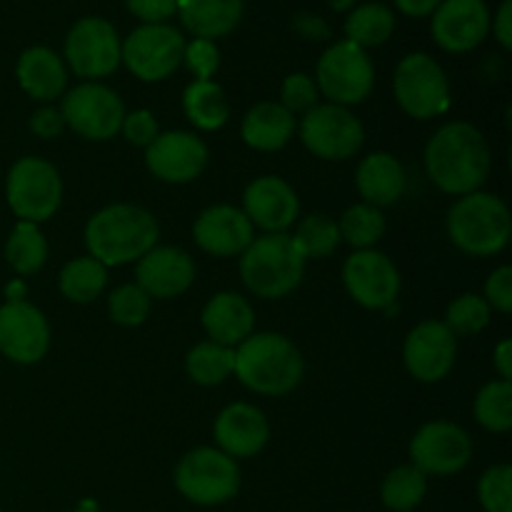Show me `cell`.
<instances>
[{
	"label": "cell",
	"mask_w": 512,
	"mask_h": 512,
	"mask_svg": "<svg viewBox=\"0 0 512 512\" xmlns=\"http://www.w3.org/2000/svg\"><path fill=\"white\" fill-rule=\"evenodd\" d=\"M478 498L485 512H512V468L493 465L478 483Z\"/></svg>",
	"instance_id": "cell-40"
},
{
	"label": "cell",
	"mask_w": 512,
	"mask_h": 512,
	"mask_svg": "<svg viewBox=\"0 0 512 512\" xmlns=\"http://www.w3.org/2000/svg\"><path fill=\"white\" fill-rule=\"evenodd\" d=\"M120 38L113 23L98 15L80 18L65 38V60L78 78L95 83L120 65Z\"/></svg>",
	"instance_id": "cell-13"
},
{
	"label": "cell",
	"mask_w": 512,
	"mask_h": 512,
	"mask_svg": "<svg viewBox=\"0 0 512 512\" xmlns=\"http://www.w3.org/2000/svg\"><path fill=\"white\" fill-rule=\"evenodd\" d=\"M183 63L188 65L195 80H213V75L220 68V50L215 45V40L193 38L190 43H185Z\"/></svg>",
	"instance_id": "cell-42"
},
{
	"label": "cell",
	"mask_w": 512,
	"mask_h": 512,
	"mask_svg": "<svg viewBox=\"0 0 512 512\" xmlns=\"http://www.w3.org/2000/svg\"><path fill=\"white\" fill-rule=\"evenodd\" d=\"M293 30L298 35H303L305 40H328L330 28L320 15L313 13H298L293 18Z\"/></svg>",
	"instance_id": "cell-47"
},
{
	"label": "cell",
	"mask_w": 512,
	"mask_h": 512,
	"mask_svg": "<svg viewBox=\"0 0 512 512\" xmlns=\"http://www.w3.org/2000/svg\"><path fill=\"white\" fill-rule=\"evenodd\" d=\"M193 238L203 253L213 258H233L253 243V223L233 205H210L195 218Z\"/></svg>",
	"instance_id": "cell-21"
},
{
	"label": "cell",
	"mask_w": 512,
	"mask_h": 512,
	"mask_svg": "<svg viewBox=\"0 0 512 512\" xmlns=\"http://www.w3.org/2000/svg\"><path fill=\"white\" fill-rule=\"evenodd\" d=\"M328 5L333 10H338V13H345V10H350L355 5V0H328Z\"/></svg>",
	"instance_id": "cell-51"
},
{
	"label": "cell",
	"mask_w": 512,
	"mask_h": 512,
	"mask_svg": "<svg viewBox=\"0 0 512 512\" xmlns=\"http://www.w3.org/2000/svg\"><path fill=\"white\" fill-rule=\"evenodd\" d=\"M60 293L70 300V303H93L103 295L105 285H108V268L98 263L95 258L85 255V258H73L70 263L63 265L58 275Z\"/></svg>",
	"instance_id": "cell-30"
},
{
	"label": "cell",
	"mask_w": 512,
	"mask_h": 512,
	"mask_svg": "<svg viewBox=\"0 0 512 512\" xmlns=\"http://www.w3.org/2000/svg\"><path fill=\"white\" fill-rule=\"evenodd\" d=\"M50 348V325L35 305L8 300L0 305V353L18 365H33Z\"/></svg>",
	"instance_id": "cell-17"
},
{
	"label": "cell",
	"mask_w": 512,
	"mask_h": 512,
	"mask_svg": "<svg viewBox=\"0 0 512 512\" xmlns=\"http://www.w3.org/2000/svg\"><path fill=\"white\" fill-rule=\"evenodd\" d=\"M303 373V355L280 333H253L235 348L233 375L258 395L293 393Z\"/></svg>",
	"instance_id": "cell-3"
},
{
	"label": "cell",
	"mask_w": 512,
	"mask_h": 512,
	"mask_svg": "<svg viewBox=\"0 0 512 512\" xmlns=\"http://www.w3.org/2000/svg\"><path fill=\"white\" fill-rule=\"evenodd\" d=\"M430 33L448 53H468L488 38V5L485 0H443L433 13Z\"/></svg>",
	"instance_id": "cell-19"
},
{
	"label": "cell",
	"mask_w": 512,
	"mask_h": 512,
	"mask_svg": "<svg viewBox=\"0 0 512 512\" xmlns=\"http://www.w3.org/2000/svg\"><path fill=\"white\" fill-rule=\"evenodd\" d=\"M65 128H73L80 138L110 140L120 133L125 120V103L115 90L100 83H80L63 93L60 103Z\"/></svg>",
	"instance_id": "cell-11"
},
{
	"label": "cell",
	"mask_w": 512,
	"mask_h": 512,
	"mask_svg": "<svg viewBox=\"0 0 512 512\" xmlns=\"http://www.w3.org/2000/svg\"><path fill=\"white\" fill-rule=\"evenodd\" d=\"M428 495V475L420 473L415 465H398L390 470L380 488L383 505L393 512H413Z\"/></svg>",
	"instance_id": "cell-34"
},
{
	"label": "cell",
	"mask_w": 512,
	"mask_h": 512,
	"mask_svg": "<svg viewBox=\"0 0 512 512\" xmlns=\"http://www.w3.org/2000/svg\"><path fill=\"white\" fill-rule=\"evenodd\" d=\"M493 365H495V370H498L500 380H508L510 383L512 380V340L510 338H505L503 343L495 348Z\"/></svg>",
	"instance_id": "cell-50"
},
{
	"label": "cell",
	"mask_w": 512,
	"mask_h": 512,
	"mask_svg": "<svg viewBox=\"0 0 512 512\" xmlns=\"http://www.w3.org/2000/svg\"><path fill=\"white\" fill-rule=\"evenodd\" d=\"M295 245L303 253L305 260H323L338 250L340 240L338 223L323 213H313L298 223V230L293 235Z\"/></svg>",
	"instance_id": "cell-36"
},
{
	"label": "cell",
	"mask_w": 512,
	"mask_h": 512,
	"mask_svg": "<svg viewBox=\"0 0 512 512\" xmlns=\"http://www.w3.org/2000/svg\"><path fill=\"white\" fill-rule=\"evenodd\" d=\"M295 133V115L288 113L280 103L263 100L245 113L240 135L245 145L260 153H275L285 148Z\"/></svg>",
	"instance_id": "cell-27"
},
{
	"label": "cell",
	"mask_w": 512,
	"mask_h": 512,
	"mask_svg": "<svg viewBox=\"0 0 512 512\" xmlns=\"http://www.w3.org/2000/svg\"><path fill=\"white\" fill-rule=\"evenodd\" d=\"M343 283L350 298L368 310H385L398 300L400 273L380 250H358L343 265Z\"/></svg>",
	"instance_id": "cell-15"
},
{
	"label": "cell",
	"mask_w": 512,
	"mask_h": 512,
	"mask_svg": "<svg viewBox=\"0 0 512 512\" xmlns=\"http://www.w3.org/2000/svg\"><path fill=\"white\" fill-rule=\"evenodd\" d=\"M355 185H358L363 203L373 205V208H385L403 198L405 188H408V175L395 155L370 153L360 160Z\"/></svg>",
	"instance_id": "cell-26"
},
{
	"label": "cell",
	"mask_w": 512,
	"mask_h": 512,
	"mask_svg": "<svg viewBox=\"0 0 512 512\" xmlns=\"http://www.w3.org/2000/svg\"><path fill=\"white\" fill-rule=\"evenodd\" d=\"M135 278H138L135 285H140L150 300H170L183 295L193 285L195 263L183 248H173V245L158 248L155 245L138 260Z\"/></svg>",
	"instance_id": "cell-22"
},
{
	"label": "cell",
	"mask_w": 512,
	"mask_h": 512,
	"mask_svg": "<svg viewBox=\"0 0 512 512\" xmlns=\"http://www.w3.org/2000/svg\"><path fill=\"white\" fill-rule=\"evenodd\" d=\"M395 15L383 3H365L350 10L345 18V40L360 45V48H375L383 45L393 35Z\"/></svg>",
	"instance_id": "cell-31"
},
{
	"label": "cell",
	"mask_w": 512,
	"mask_h": 512,
	"mask_svg": "<svg viewBox=\"0 0 512 512\" xmlns=\"http://www.w3.org/2000/svg\"><path fill=\"white\" fill-rule=\"evenodd\" d=\"M30 130L43 140L58 138V135L65 130V120H63V113H60V108L45 105V108L35 110V113L30 115Z\"/></svg>",
	"instance_id": "cell-46"
},
{
	"label": "cell",
	"mask_w": 512,
	"mask_h": 512,
	"mask_svg": "<svg viewBox=\"0 0 512 512\" xmlns=\"http://www.w3.org/2000/svg\"><path fill=\"white\" fill-rule=\"evenodd\" d=\"M395 100L415 120H430L450 108V83L438 60L428 53H410L395 68Z\"/></svg>",
	"instance_id": "cell-9"
},
{
	"label": "cell",
	"mask_w": 512,
	"mask_h": 512,
	"mask_svg": "<svg viewBox=\"0 0 512 512\" xmlns=\"http://www.w3.org/2000/svg\"><path fill=\"white\" fill-rule=\"evenodd\" d=\"M318 85L310 75L305 73H293L283 80V88H280V105H283L288 113H308L310 108L318 105Z\"/></svg>",
	"instance_id": "cell-41"
},
{
	"label": "cell",
	"mask_w": 512,
	"mask_h": 512,
	"mask_svg": "<svg viewBox=\"0 0 512 512\" xmlns=\"http://www.w3.org/2000/svg\"><path fill=\"white\" fill-rule=\"evenodd\" d=\"M493 33L505 50L512 48V0H503L493 20Z\"/></svg>",
	"instance_id": "cell-48"
},
{
	"label": "cell",
	"mask_w": 512,
	"mask_h": 512,
	"mask_svg": "<svg viewBox=\"0 0 512 512\" xmlns=\"http://www.w3.org/2000/svg\"><path fill=\"white\" fill-rule=\"evenodd\" d=\"M150 305H153V300L148 298V293L140 285L125 283L110 293L108 313L113 323L135 328V325H143L148 320Z\"/></svg>",
	"instance_id": "cell-39"
},
{
	"label": "cell",
	"mask_w": 512,
	"mask_h": 512,
	"mask_svg": "<svg viewBox=\"0 0 512 512\" xmlns=\"http://www.w3.org/2000/svg\"><path fill=\"white\" fill-rule=\"evenodd\" d=\"M120 133L125 135L128 143L138 145V148H148L160 135V128L158 120H155V115L150 110H133V113H125Z\"/></svg>",
	"instance_id": "cell-43"
},
{
	"label": "cell",
	"mask_w": 512,
	"mask_h": 512,
	"mask_svg": "<svg viewBox=\"0 0 512 512\" xmlns=\"http://www.w3.org/2000/svg\"><path fill=\"white\" fill-rule=\"evenodd\" d=\"M185 370L193 383L205 385V388L225 383L235 370V348H225L213 340L193 345L185 355Z\"/></svg>",
	"instance_id": "cell-32"
},
{
	"label": "cell",
	"mask_w": 512,
	"mask_h": 512,
	"mask_svg": "<svg viewBox=\"0 0 512 512\" xmlns=\"http://www.w3.org/2000/svg\"><path fill=\"white\" fill-rule=\"evenodd\" d=\"M485 303L490 305V310H498V313H510L512 310V268L503 265V268L493 270L490 278L485 280Z\"/></svg>",
	"instance_id": "cell-44"
},
{
	"label": "cell",
	"mask_w": 512,
	"mask_h": 512,
	"mask_svg": "<svg viewBox=\"0 0 512 512\" xmlns=\"http://www.w3.org/2000/svg\"><path fill=\"white\" fill-rule=\"evenodd\" d=\"M10 210L25 223H45L63 203V180L58 168L43 158H20L5 178Z\"/></svg>",
	"instance_id": "cell-7"
},
{
	"label": "cell",
	"mask_w": 512,
	"mask_h": 512,
	"mask_svg": "<svg viewBox=\"0 0 512 512\" xmlns=\"http://www.w3.org/2000/svg\"><path fill=\"white\" fill-rule=\"evenodd\" d=\"M160 225L150 210L130 203H115L98 210L85 225V248L105 268L138 263L158 245Z\"/></svg>",
	"instance_id": "cell-2"
},
{
	"label": "cell",
	"mask_w": 512,
	"mask_h": 512,
	"mask_svg": "<svg viewBox=\"0 0 512 512\" xmlns=\"http://www.w3.org/2000/svg\"><path fill=\"white\" fill-rule=\"evenodd\" d=\"M130 13L143 20L145 25L165 23L178 10V0H125Z\"/></svg>",
	"instance_id": "cell-45"
},
{
	"label": "cell",
	"mask_w": 512,
	"mask_h": 512,
	"mask_svg": "<svg viewBox=\"0 0 512 512\" xmlns=\"http://www.w3.org/2000/svg\"><path fill=\"white\" fill-rule=\"evenodd\" d=\"M340 240L358 250H370L385 235V215L380 208L358 203L343 213L338 223Z\"/></svg>",
	"instance_id": "cell-37"
},
{
	"label": "cell",
	"mask_w": 512,
	"mask_h": 512,
	"mask_svg": "<svg viewBox=\"0 0 512 512\" xmlns=\"http://www.w3.org/2000/svg\"><path fill=\"white\" fill-rule=\"evenodd\" d=\"M490 313L493 310H490V305L480 295L465 293L448 305L445 325H448L455 338L458 335H478L488 328Z\"/></svg>",
	"instance_id": "cell-38"
},
{
	"label": "cell",
	"mask_w": 512,
	"mask_h": 512,
	"mask_svg": "<svg viewBox=\"0 0 512 512\" xmlns=\"http://www.w3.org/2000/svg\"><path fill=\"white\" fill-rule=\"evenodd\" d=\"M458 355V338L440 320H425L415 325L403 345L405 370L418 383H440L448 378Z\"/></svg>",
	"instance_id": "cell-18"
},
{
	"label": "cell",
	"mask_w": 512,
	"mask_h": 512,
	"mask_svg": "<svg viewBox=\"0 0 512 512\" xmlns=\"http://www.w3.org/2000/svg\"><path fill=\"white\" fill-rule=\"evenodd\" d=\"M218 450L238 458H255L270 440V423L260 408L250 403H233L215 418L213 425Z\"/></svg>",
	"instance_id": "cell-23"
},
{
	"label": "cell",
	"mask_w": 512,
	"mask_h": 512,
	"mask_svg": "<svg viewBox=\"0 0 512 512\" xmlns=\"http://www.w3.org/2000/svg\"><path fill=\"white\" fill-rule=\"evenodd\" d=\"M173 483L188 503L203 508L223 505L240 490L238 460L218 448H195L178 460Z\"/></svg>",
	"instance_id": "cell-6"
},
{
	"label": "cell",
	"mask_w": 512,
	"mask_h": 512,
	"mask_svg": "<svg viewBox=\"0 0 512 512\" xmlns=\"http://www.w3.org/2000/svg\"><path fill=\"white\" fill-rule=\"evenodd\" d=\"M243 8V0H178L175 13L195 38L215 40L238 28Z\"/></svg>",
	"instance_id": "cell-28"
},
{
	"label": "cell",
	"mask_w": 512,
	"mask_h": 512,
	"mask_svg": "<svg viewBox=\"0 0 512 512\" xmlns=\"http://www.w3.org/2000/svg\"><path fill=\"white\" fill-rule=\"evenodd\" d=\"M473 458V440L460 425L448 420L425 423L410 440V465L423 475H455L468 468Z\"/></svg>",
	"instance_id": "cell-14"
},
{
	"label": "cell",
	"mask_w": 512,
	"mask_h": 512,
	"mask_svg": "<svg viewBox=\"0 0 512 512\" xmlns=\"http://www.w3.org/2000/svg\"><path fill=\"white\" fill-rule=\"evenodd\" d=\"M315 85L318 93H323L333 105L350 108L363 103L375 85V68L373 60L368 58V50L350 40L333 43L320 55Z\"/></svg>",
	"instance_id": "cell-8"
},
{
	"label": "cell",
	"mask_w": 512,
	"mask_h": 512,
	"mask_svg": "<svg viewBox=\"0 0 512 512\" xmlns=\"http://www.w3.org/2000/svg\"><path fill=\"white\" fill-rule=\"evenodd\" d=\"M305 263L293 235L265 233L240 255V278L255 298L280 300L298 288Z\"/></svg>",
	"instance_id": "cell-4"
},
{
	"label": "cell",
	"mask_w": 512,
	"mask_h": 512,
	"mask_svg": "<svg viewBox=\"0 0 512 512\" xmlns=\"http://www.w3.org/2000/svg\"><path fill=\"white\" fill-rule=\"evenodd\" d=\"M200 320L213 343L238 348L248 335H253L255 310L243 295L225 290V293H215L205 303Z\"/></svg>",
	"instance_id": "cell-24"
},
{
	"label": "cell",
	"mask_w": 512,
	"mask_h": 512,
	"mask_svg": "<svg viewBox=\"0 0 512 512\" xmlns=\"http://www.w3.org/2000/svg\"><path fill=\"white\" fill-rule=\"evenodd\" d=\"M73 512H98L95 508H80V510H73Z\"/></svg>",
	"instance_id": "cell-52"
},
{
	"label": "cell",
	"mask_w": 512,
	"mask_h": 512,
	"mask_svg": "<svg viewBox=\"0 0 512 512\" xmlns=\"http://www.w3.org/2000/svg\"><path fill=\"white\" fill-rule=\"evenodd\" d=\"M185 38L168 23L140 25L120 45V63L143 83H160L170 78L183 63Z\"/></svg>",
	"instance_id": "cell-10"
},
{
	"label": "cell",
	"mask_w": 512,
	"mask_h": 512,
	"mask_svg": "<svg viewBox=\"0 0 512 512\" xmlns=\"http://www.w3.org/2000/svg\"><path fill=\"white\" fill-rule=\"evenodd\" d=\"M5 260L18 275H33L48 260V240L35 223L18 220L5 243Z\"/></svg>",
	"instance_id": "cell-33"
},
{
	"label": "cell",
	"mask_w": 512,
	"mask_h": 512,
	"mask_svg": "<svg viewBox=\"0 0 512 512\" xmlns=\"http://www.w3.org/2000/svg\"><path fill=\"white\" fill-rule=\"evenodd\" d=\"M208 145L188 130L160 133L145 148V165L158 180L170 185L193 183L208 168Z\"/></svg>",
	"instance_id": "cell-16"
},
{
	"label": "cell",
	"mask_w": 512,
	"mask_h": 512,
	"mask_svg": "<svg viewBox=\"0 0 512 512\" xmlns=\"http://www.w3.org/2000/svg\"><path fill=\"white\" fill-rule=\"evenodd\" d=\"M393 3L400 13L410 15V18H425V15H433L443 0H393Z\"/></svg>",
	"instance_id": "cell-49"
},
{
	"label": "cell",
	"mask_w": 512,
	"mask_h": 512,
	"mask_svg": "<svg viewBox=\"0 0 512 512\" xmlns=\"http://www.w3.org/2000/svg\"><path fill=\"white\" fill-rule=\"evenodd\" d=\"M183 110L198 130H220L230 118L228 95L215 80H193L183 93Z\"/></svg>",
	"instance_id": "cell-29"
},
{
	"label": "cell",
	"mask_w": 512,
	"mask_h": 512,
	"mask_svg": "<svg viewBox=\"0 0 512 512\" xmlns=\"http://www.w3.org/2000/svg\"><path fill=\"white\" fill-rule=\"evenodd\" d=\"M493 168L488 138L473 123L455 120L435 130L425 145V173L438 190L468 195L483 188Z\"/></svg>",
	"instance_id": "cell-1"
},
{
	"label": "cell",
	"mask_w": 512,
	"mask_h": 512,
	"mask_svg": "<svg viewBox=\"0 0 512 512\" xmlns=\"http://www.w3.org/2000/svg\"><path fill=\"white\" fill-rule=\"evenodd\" d=\"M300 140L320 160H348L363 148V123L343 105H315L300 120Z\"/></svg>",
	"instance_id": "cell-12"
},
{
	"label": "cell",
	"mask_w": 512,
	"mask_h": 512,
	"mask_svg": "<svg viewBox=\"0 0 512 512\" xmlns=\"http://www.w3.org/2000/svg\"><path fill=\"white\" fill-rule=\"evenodd\" d=\"M245 218L265 233H285L300 215V200L293 185L278 175L255 178L243 193Z\"/></svg>",
	"instance_id": "cell-20"
},
{
	"label": "cell",
	"mask_w": 512,
	"mask_h": 512,
	"mask_svg": "<svg viewBox=\"0 0 512 512\" xmlns=\"http://www.w3.org/2000/svg\"><path fill=\"white\" fill-rule=\"evenodd\" d=\"M453 245L473 258H490L505 250L512 235V218L503 198L493 193L460 195L448 213Z\"/></svg>",
	"instance_id": "cell-5"
},
{
	"label": "cell",
	"mask_w": 512,
	"mask_h": 512,
	"mask_svg": "<svg viewBox=\"0 0 512 512\" xmlns=\"http://www.w3.org/2000/svg\"><path fill=\"white\" fill-rule=\"evenodd\" d=\"M473 415L490 433H508L512 428V383L490 380L475 395Z\"/></svg>",
	"instance_id": "cell-35"
},
{
	"label": "cell",
	"mask_w": 512,
	"mask_h": 512,
	"mask_svg": "<svg viewBox=\"0 0 512 512\" xmlns=\"http://www.w3.org/2000/svg\"><path fill=\"white\" fill-rule=\"evenodd\" d=\"M15 75L25 95L38 103H53L65 93V85H68V68L63 58L45 45L23 50L15 65Z\"/></svg>",
	"instance_id": "cell-25"
}]
</instances>
